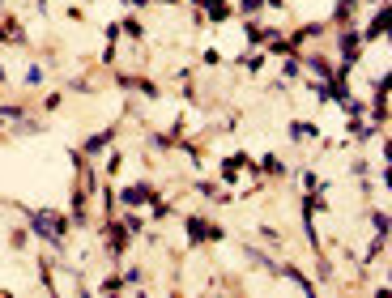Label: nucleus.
<instances>
[{
	"label": "nucleus",
	"mask_w": 392,
	"mask_h": 298,
	"mask_svg": "<svg viewBox=\"0 0 392 298\" xmlns=\"http://www.w3.org/2000/svg\"><path fill=\"white\" fill-rule=\"evenodd\" d=\"M282 273H286V277H290V281H295V285H299L303 294H311V290H316V285H311V281H307V277H303V273L295 269V264H282Z\"/></svg>",
	"instance_id": "8"
},
{
	"label": "nucleus",
	"mask_w": 392,
	"mask_h": 298,
	"mask_svg": "<svg viewBox=\"0 0 392 298\" xmlns=\"http://www.w3.org/2000/svg\"><path fill=\"white\" fill-rule=\"evenodd\" d=\"M30 230H34L39 239H47V243H65L69 222H65V218H55V213H30Z\"/></svg>",
	"instance_id": "1"
},
{
	"label": "nucleus",
	"mask_w": 392,
	"mask_h": 298,
	"mask_svg": "<svg viewBox=\"0 0 392 298\" xmlns=\"http://www.w3.org/2000/svg\"><path fill=\"white\" fill-rule=\"evenodd\" d=\"M375 5H379V0H375Z\"/></svg>",
	"instance_id": "16"
},
{
	"label": "nucleus",
	"mask_w": 392,
	"mask_h": 298,
	"mask_svg": "<svg viewBox=\"0 0 392 298\" xmlns=\"http://www.w3.org/2000/svg\"><path fill=\"white\" fill-rule=\"evenodd\" d=\"M260 166H264V175H286V162L277 158V154H269V158H260Z\"/></svg>",
	"instance_id": "9"
},
{
	"label": "nucleus",
	"mask_w": 392,
	"mask_h": 298,
	"mask_svg": "<svg viewBox=\"0 0 392 298\" xmlns=\"http://www.w3.org/2000/svg\"><path fill=\"white\" fill-rule=\"evenodd\" d=\"M379 34H388V0L375 9V17H371V26L363 30V38H379Z\"/></svg>",
	"instance_id": "5"
},
{
	"label": "nucleus",
	"mask_w": 392,
	"mask_h": 298,
	"mask_svg": "<svg viewBox=\"0 0 392 298\" xmlns=\"http://www.w3.org/2000/svg\"><path fill=\"white\" fill-rule=\"evenodd\" d=\"M303 60H307V69H311V73H316L320 81H332V77H337V69H328V64H324L320 56H303Z\"/></svg>",
	"instance_id": "6"
},
{
	"label": "nucleus",
	"mask_w": 392,
	"mask_h": 298,
	"mask_svg": "<svg viewBox=\"0 0 392 298\" xmlns=\"http://www.w3.org/2000/svg\"><path fill=\"white\" fill-rule=\"evenodd\" d=\"M107 141H111V132H98V136H90V141H86V154H98V149H102Z\"/></svg>",
	"instance_id": "12"
},
{
	"label": "nucleus",
	"mask_w": 392,
	"mask_h": 298,
	"mask_svg": "<svg viewBox=\"0 0 392 298\" xmlns=\"http://www.w3.org/2000/svg\"><path fill=\"white\" fill-rule=\"evenodd\" d=\"M371 226H375V234H388V213H371Z\"/></svg>",
	"instance_id": "14"
},
{
	"label": "nucleus",
	"mask_w": 392,
	"mask_h": 298,
	"mask_svg": "<svg viewBox=\"0 0 392 298\" xmlns=\"http://www.w3.org/2000/svg\"><path fill=\"white\" fill-rule=\"evenodd\" d=\"M248 260H252L256 269H264V273H277V264H273V260H269V256L260 252V247H248Z\"/></svg>",
	"instance_id": "7"
},
{
	"label": "nucleus",
	"mask_w": 392,
	"mask_h": 298,
	"mask_svg": "<svg viewBox=\"0 0 392 298\" xmlns=\"http://www.w3.org/2000/svg\"><path fill=\"white\" fill-rule=\"evenodd\" d=\"M0 38H13V43H22V30H18V22L9 17V22H0Z\"/></svg>",
	"instance_id": "11"
},
{
	"label": "nucleus",
	"mask_w": 392,
	"mask_h": 298,
	"mask_svg": "<svg viewBox=\"0 0 392 298\" xmlns=\"http://www.w3.org/2000/svg\"><path fill=\"white\" fill-rule=\"evenodd\" d=\"M290 136H295V141H307V136H316V128H311L307 120H295V124H290Z\"/></svg>",
	"instance_id": "10"
},
{
	"label": "nucleus",
	"mask_w": 392,
	"mask_h": 298,
	"mask_svg": "<svg viewBox=\"0 0 392 298\" xmlns=\"http://www.w3.org/2000/svg\"><path fill=\"white\" fill-rule=\"evenodd\" d=\"M248 38H252V43H264V30H260V26L252 22V26H248Z\"/></svg>",
	"instance_id": "15"
},
{
	"label": "nucleus",
	"mask_w": 392,
	"mask_h": 298,
	"mask_svg": "<svg viewBox=\"0 0 392 298\" xmlns=\"http://www.w3.org/2000/svg\"><path fill=\"white\" fill-rule=\"evenodd\" d=\"M354 5H358V0H337V13H332V17H337V22H346V17L354 13Z\"/></svg>",
	"instance_id": "13"
},
{
	"label": "nucleus",
	"mask_w": 392,
	"mask_h": 298,
	"mask_svg": "<svg viewBox=\"0 0 392 298\" xmlns=\"http://www.w3.org/2000/svg\"><path fill=\"white\" fill-rule=\"evenodd\" d=\"M188 234H192V243H217L222 239V226H213V222H205V218H188Z\"/></svg>",
	"instance_id": "2"
},
{
	"label": "nucleus",
	"mask_w": 392,
	"mask_h": 298,
	"mask_svg": "<svg viewBox=\"0 0 392 298\" xmlns=\"http://www.w3.org/2000/svg\"><path fill=\"white\" fill-rule=\"evenodd\" d=\"M120 201H124V205H149V201H154V187H149V183H133V187L120 192Z\"/></svg>",
	"instance_id": "4"
},
{
	"label": "nucleus",
	"mask_w": 392,
	"mask_h": 298,
	"mask_svg": "<svg viewBox=\"0 0 392 298\" xmlns=\"http://www.w3.org/2000/svg\"><path fill=\"white\" fill-rule=\"evenodd\" d=\"M128 239H133V234H128V226H124V222H107V247H111L116 256L128 247Z\"/></svg>",
	"instance_id": "3"
}]
</instances>
